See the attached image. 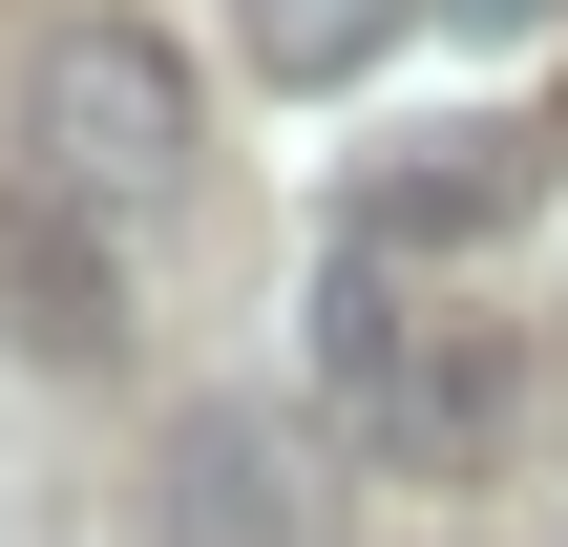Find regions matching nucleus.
<instances>
[{
    "label": "nucleus",
    "instance_id": "obj_1",
    "mask_svg": "<svg viewBox=\"0 0 568 547\" xmlns=\"http://www.w3.org/2000/svg\"><path fill=\"white\" fill-rule=\"evenodd\" d=\"M21 148H42L63 190H169V169H190V63H169L148 21H42Z\"/></svg>",
    "mask_w": 568,
    "mask_h": 547
},
{
    "label": "nucleus",
    "instance_id": "obj_2",
    "mask_svg": "<svg viewBox=\"0 0 568 547\" xmlns=\"http://www.w3.org/2000/svg\"><path fill=\"white\" fill-rule=\"evenodd\" d=\"M0 337L21 358H126V253H105V190H63V169H21L0 190Z\"/></svg>",
    "mask_w": 568,
    "mask_h": 547
},
{
    "label": "nucleus",
    "instance_id": "obj_3",
    "mask_svg": "<svg viewBox=\"0 0 568 547\" xmlns=\"http://www.w3.org/2000/svg\"><path fill=\"white\" fill-rule=\"evenodd\" d=\"M148 485H169V547H316V443L274 401H190Z\"/></svg>",
    "mask_w": 568,
    "mask_h": 547
},
{
    "label": "nucleus",
    "instance_id": "obj_4",
    "mask_svg": "<svg viewBox=\"0 0 568 547\" xmlns=\"http://www.w3.org/2000/svg\"><path fill=\"white\" fill-rule=\"evenodd\" d=\"M527 190H548V169H527V126H485V105H464V126H422V148H379V169H358V253H464V232H506Z\"/></svg>",
    "mask_w": 568,
    "mask_h": 547
},
{
    "label": "nucleus",
    "instance_id": "obj_5",
    "mask_svg": "<svg viewBox=\"0 0 568 547\" xmlns=\"http://www.w3.org/2000/svg\"><path fill=\"white\" fill-rule=\"evenodd\" d=\"M316 379H337L358 422H400V379H422V295H400V253H337V274H316Z\"/></svg>",
    "mask_w": 568,
    "mask_h": 547
},
{
    "label": "nucleus",
    "instance_id": "obj_6",
    "mask_svg": "<svg viewBox=\"0 0 568 547\" xmlns=\"http://www.w3.org/2000/svg\"><path fill=\"white\" fill-rule=\"evenodd\" d=\"M232 42H253V84H358L400 42V0H232Z\"/></svg>",
    "mask_w": 568,
    "mask_h": 547
},
{
    "label": "nucleus",
    "instance_id": "obj_7",
    "mask_svg": "<svg viewBox=\"0 0 568 547\" xmlns=\"http://www.w3.org/2000/svg\"><path fill=\"white\" fill-rule=\"evenodd\" d=\"M443 21H464V42H548L568 0H443Z\"/></svg>",
    "mask_w": 568,
    "mask_h": 547
}]
</instances>
